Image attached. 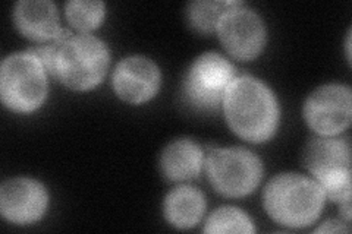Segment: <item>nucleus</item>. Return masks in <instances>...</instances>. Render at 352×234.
<instances>
[{
	"label": "nucleus",
	"instance_id": "7ed1b4c3",
	"mask_svg": "<svg viewBox=\"0 0 352 234\" xmlns=\"http://www.w3.org/2000/svg\"><path fill=\"white\" fill-rule=\"evenodd\" d=\"M50 73L72 90H90L103 80L109 66L107 46L90 34H72L54 43Z\"/></svg>",
	"mask_w": 352,
	"mask_h": 234
},
{
	"label": "nucleus",
	"instance_id": "9d476101",
	"mask_svg": "<svg viewBox=\"0 0 352 234\" xmlns=\"http://www.w3.org/2000/svg\"><path fill=\"white\" fill-rule=\"evenodd\" d=\"M49 196L41 183L15 177L0 187V211L2 215L15 224H30L46 213Z\"/></svg>",
	"mask_w": 352,
	"mask_h": 234
},
{
	"label": "nucleus",
	"instance_id": "20e7f679",
	"mask_svg": "<svg viewBox=\"0 0 352 234\" xmlns=\"http://www.w3.org/2000/svg\"><path fill=\"white\" fill-rule=\"evenodd\" d=\"M0 95L9 108L28 113L47 95L46 69L30 51L8 56L0 69Z\"/></svg>",
	"mask_w": 352,
	"mask_h": 234
},
{
	"label": "nucleus",
	"instance_id": "6e6552de",
	"mask_svg": "<svg viewBox=\"0 0 352 234\" xmlns=\"http://www.w3.org/2000/svg\"><path fill=\"white\" fill-rule=\"evenodd\" d=\"M216 30L225 49L239 60L254 59L266 43V27L260 15L238 2L223 10Z\"/></svg>",
	"mask_w": 352,
	"mask_h": 234
},
{
	"label": "nucleus",
	"instance_id": "4468645a",
	"mask_svg": "<svg viewBox=\"0 0 352 234\" xmlns=\"http://www.w3.org/2000/svg\"><path fill=\"white\" fill-rule=\"evenodd\" d=\"M206 200L200 191L191 186H178L164 199V215L172 226L190 229L200 221Z\"/></svg>",
	"mask_w": 352,
	"mask_h": 234
},
{
	"label": "nucleus",
	"instance_id": "1a4fd4ad",
	"mask_svg": "<svg viewBox=\"0 0 352 234\" xmlns=\"http://www.w3.org/2000/svg\"><path fill=\"white\" fill-rule=\"evenodd\" d=\"M304 116L313 130L323 137H332L351 124V88L339 84L318 86L307 98Z\"/></svg>",
	"mask_w": 352,
	"mask_h": 234
},
{
	"label": "nucleus",
	"instance_id": "f03ea898",
	"mask_svg": "<svg viewBox=\"0 0 352 234\" xmlns=\"http://www.w3.org/2000/svg\"><path fill=\"white\" fill-rule=\"evenodd\" d=\"M324 200L320 185L296 173L273 177L264 191L267 214L280 224L295 229L313 224L322 213Z\"/></svg>",
	"mask_w": 352,
	"mask_h": 234
},
{
	"label": "nucleus",
	"instance_id": "a211bd4d",
	"mask_svg": "<svg viewBox=\"0 0 352 234\" xmlns=\"http://www.w3.org/2000/svg\"><path fill=\"white\" fill-rule=\"evenodd\" d=\"M324 231H329V233H348L349 231V229L348 227H345V226H342L340 224V222H338V221H327V222H324V224L322 226V227H318L317 230H316V233H324Z\"/></svg>",
	"mask_w": 352,
	"mask_h": 234
},
{
	"label": "nucleus",
	"instance_id": "f8f14e48",
	"mask_svg": "<svg viewBox=\"0 0 352 234\" xmlns=\"http://www.w3.org/2000/svg\"><path fill=\"white\" fill-rule=\"evenodd\" d=\"M15 24L22 34L36 40H53L59 32L58 9L49 0H22L14 10Z\"/></svg>",
	"mask_w": 352,
	"mask_h": 234
},
{
	"label": "nucleus",
	"instance_id": "9b49d317",
	"mask_svg": "<svg viewBox=\"0 0 352 234\" xmlns=\"http://www.w3.org/2000/svg\"><path fill=\"white\" fill-rule=\"evenodd\" d=\"M160 71L146 56H129L119 62L113 73L116 94L128 103H142L157 93Z\"/></svg>",
	"mask_w": 352,
	"mask_h": 234
},
{
	"label": "nucleus",
	"instance_id": "f257e3e1",
	"mask_svg": "<svg viewBox=\"0 0 352 234\" xmlns=\"http://www.w3.org/2000/svg\"><path fill=\"white\" fill-rule=\"evenodd\" d=\"M223 108L229 126L250 142L267 141L279 124L276 97L266 84L252 76H239L230 82Z\"/></svg>",
	"mask_w": 352,
	"mask_h": 234
},
{
	"label": "nucleus",
	"instance_id": "39448f33",
	"mask_svg": "<svg viewBox=\"0 0 352 234\" xmlns=\"http://www.w3.org/2000/svg\"><path fill=\"white\" fill-rule=\"evenodd\" d=\"M302 160L329 199L339 204L351 199V150L346 139L314 138L305 145Z\"/></svg>",
	"mask_w": 352,
	"mask_h": 234
},
{
	"label": "nucleus",
	"instance_id": "ddd939ff",
	"mask_svg": "<svg viewBox=\"0 0 352 234\" xmlns=\"http://www.w3.org/2000/svg\"><path fill=\"white\" fill-rule=\"evenodd\" d=\"M203 165V152L191 139L170 142L160 157L163 174L170 180H188L198 176Z\"/></svg>",
	"mask_w": 352,
	"mask_h": 234
},
{
	"label": "nucleus",
	"instance_id": "dca6fc26",
	"mask_svg": "<svg viewBox=\"0 0 352 234\" xmlns=\"http://www.w3.org/2000/svg\"><path fill=\"white\" fill-rule=\"evenodd\" d=\"M66 15L75 28L90 31L103 21L104 3L98 0H72L66 3Z\"/></svg>",
	"mask_w": 352,
	"mask_h": 234
},
{
	"label": "nucleus",
	"instance_id": "2eb2a0df",
	"mask_svg": "<svg viewBox=\"0 0 352 234\" xmlns=\"http://www.w3.org/2000/svg\"><path fill=\"white\" fill-rule=\"evenodd\" d=\"M206 233H254V226L250 217L234 207H223L216 209L207 218Z\"/></svg>",
	"mask_w": 352,
	"mask_h": 234
},
{
	"label": "nucleus",
	"instance_id": "423d86ee",
	"mask_svg": "<svg viewBox=\"0 0 352 234\" xmlns=\"http://www.w3.org/2000/svg\"><path fill=\"white\" fill-rule=\"evenodd\" d=\"M208 180L225 196H245L258 186L263 174L261 160L245 148H217L206 160Z\"/></svg>",
	"mask_w": 352,
	"mask_h": 234
},
{
	"label": "nucleus",
	"instance_id": "6ab92c4d",
	"mask_svg": "<svg viewBox=\"0 0 352 234\" xmlns=\"http://www.w3.org/2000/svg\"><path fill=\"white\" fill-rule=\"evenodd\" d=\"M340 211H342V215H344L345 221L349 222V220H351V199L340 204Z\"/></svg>",
	"mask_w": 352,
	"mask_h": 234
},
{
	"label": "nucleus",
	"instance_id": "f3484780",
	"mask_svg": "<svg viewBox=\"0 0 352 234\" xmlns=\"http://www.w3.org/2000/svg\"><path fill=\"white\" fill-rule=\"evenodd\" d=\"M235 2H212V0H198L192 2L188 6V19L191 25L201 31L210 32L216 30L217 21L223 10L229 6H232Z\"/></svg>",
	"mask_w": 352,
	"mask_h": 234
},
{
	"label": "nucleus",
	"instance_id": "0eeeda50",
	"mask_svg": "<svg viewBox=\"0 0 352 234\" xmlns=\"http://www.w3.org/2000/svg\"><path fill=\"white\" fill-rule=\"evenodd\" d=\"M234 80V66L222 54L207 51L191 65L184 81V93L188 102L198 108H217Z\"/></svg>",
	"mask_w": 352,
	"mask_h": 234
}]
</instances>
